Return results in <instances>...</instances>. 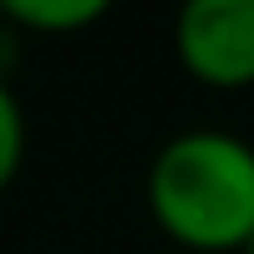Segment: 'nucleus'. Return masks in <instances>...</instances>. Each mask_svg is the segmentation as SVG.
Masks as SVG:
<instances>
[{"mask_svg": "<svg viewBox=\"0 0 254 254\" xmlns=\"http://www.w3.org/2000/svg\"><path fill=\"white\" fill-rule=\"evenodd\" d=\"M155 254H185V249H155Z\"/></svg>", "mask_w": 254, "mask_h": 254, "instance_id": "nucleus-5", "label": "nucleus"}, {"mask_svg": "<svg viewBox=\"0 0 254 254\" xmlns=\"http://www.w3.org/2000/svg\"><path fill=\"white\" fill-rule=\"evenodd\" d=\"M175 55L204 90H254V0H190L175 15Z\"/></svg>", "mask_w": 254, "mask_h": 254, "instance_id": "nucleus-2", "label": "nucleus"}, {"mask_svg": "<svg viewBox=\"0 0 254 254\" xmlns=\"http://www.w3.org/2000/svg\"><path fill=\"white\" fill-rule=\"evenodd\" d=\"M145 204L170 249L244 254L254 234V145L229 130L165 140L145 175Z\"/></svg>", "mask_w": 254, "mask_h": 254, "instance_id": "nucleus-1", "label": "nucleus"}, {"mask_svg": "<svg viewBox=\"0 0 254 254\" xmlns=\"http://www.w3.org/2000/svg\"><path fill=\"white\" fill-rule=\"evenodd\" d=\"M5 25L25 35H80L110 15L105 0H0Z\"/></svg>", "mask_w": 254, "mask_h": 254, "instance_id": "nucleus-3", "label": "nucleus"}, {"mask_svg": "<svg viewBox=\"0 0 254 254\" xmlns=\"http://www.w3.org/2000/svg\"><path fill=\"white\" fill-rule=\"evenodd\" d=\"M244 254H254V234H249V244H244Z\"/></svg>", "mask_w": 254, "mask_h": 254, "instance_id": "nucleus-6", "label": "nucleus"}, {"mask_svg": "<svg viewBox=\"0 0 254 254\" xmlns=\"http://www.w3.org/2000/svg\"><path fill=\"white\" fill-rule=\"evenodd\" d=\"M20 165H25V110H20L15 90L0 80V194L15 185Z\"/></svg>", "mask_w": 254, "mask_h": 254, "instance_id": "nucleus-4", "label": "nucleus"}]
</instances>
